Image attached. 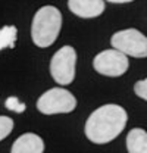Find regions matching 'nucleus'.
<instances>
[{
    "label": "nucleus",
    "mask_w": 147,
    "mask_h": 153,
    "mask_svg": "<svg viewBox=\"0 0 147 153\" xmlns=\"http://www.w3.org/2000/svg\"><path fill=\"white\" fill-rule=\"evenodd\" d=\"M127 122V111L119 105L109 103L93 111L85 121L84 133L94 144H108L124 131Z\"/></svg>",
    "instance_id": "obj_1"
},
{
    "label": "nucleus",
    "mask_w": 147,
    "mask_h": 153,
    "mask_svg": "<svg viewBox=\"0 0 147 153\" xmlns=\"http://www.w3.org/2000/svg\"><path fill=\"white\" fill-rule=\"evenodd\" d=\"M62 28V13L55 6H43L36 12L31 24L33 43L40 49L50 47L59 37Z\"/></svg>",
    "instance_id": "obj_2"
},
{
    "label": "nucleus",
    "mask_w": 147,
    "mask_h": 153,
    "mask_svg": "<svg viewBox=\"0 0 147 153\" xmlns=\"http://www.w3.org/2000/svg\"><path fill=\"white\" fill-rule=\"evenodd\" d=\"M76 108L75 96L66 88H50L44 91L37 100V109L43 115L71 114Z\"/></svg>",
    "instance_id": "obj_3"
},
{
    "label": "nucleus",
    "mask_w": 147,
    "mask_h": 153,
    "mask_svg": "<svg viewBox=\"0 0 147 153\" xmlns=\"http://www.w3.org/2000/svg\"><path fill=\"white\" fill-rule=\"evenodd\" d=\"M75 49L72 46H63L50 59V75L59 85H69L75 79Z\"/></svg>",
    "instance_id": "obj_4"
},
{
    "label": "nucleus",
    "mask_w": 147,
    "mask_h": 153,
    "mask_svg": "<svg viewBox=\"0 0 147 153\" xmlns=\"http://www.w3.org/2000/svg\"><path fill=\"white\" fill-rule=\"evenodd\" d=\"M110 44L113 49L127 56L137 59L147 57V37L135 28H127L115 33L110 37Z\"/></svg>",
    "instance_id": "obj_5"
},
{
    "label": "nucleus",
    "mask_w": 147,
    "mask_h": 153,
    "mask_svg": "<svg viewBox=\"0 0 147 153\" xmlns=\"http://www.w3.org/2000/svg\"><path fill=\"white\" fill-rule=\"evenodd\" d=\"M93 68L97 74L110 78L122 76L129 68L128 56L116 49H108L97 53L93 59Z\"/></svg>",
    "instance_id": "obj_6"
},
{
    "label": "nucleus",
    "mask_w": 147,
    "mask_h": 153,
    "mask_svg": "<svg viewBox=\"0 0 147 153\" xmlns=\"http://www.w3.org/2000/svg\"><path fill=\"white\" fill-rule=\"evenodd\" d=\"M68 7L78 18H97L105 12V0H68Z\"/></svg>",
    "instance_id": "obj_7"
},
{
    "label": "nucleus",
    "mask_w": 147,
    "mask_h": 153,
    "mask_svg": "<svg viewBox=\"0 0 147 153\" xmlns=\"http://www.w3.org/2000/svg\"><path fill=\"white\" fill-rule=\"evenodd\" d=\"M10 153H44V141L37 134L25 133L13 141Z\"/></svg>",
    "instance_id": "obj_8"
},
{
    "label": "nucleus",
    "mask_w": 147,
    "mask_h": 153,
    "mask_svg": "<svg viewBox=\"0 0 147 153\" xmlns=\"http://www.w3.org/2000/svg\"><path fill=\"white\" fill-rule=\"evenodd\" d=\"M128 153H147V131L143 128H132L127 135Z\"/></svg>",
    "instance_id": "obj_9"
},
{
    "label": "nucleus",
    "mask_w": 147,
    "mask_h": 153,
    "mask_svg": "<svg viewBox=\"0 0 147 153\" xmlns=\"http://www.w3.org/2000/svg\"><path fill=\"white\" fill-rule=\"evenodd\" d=\"M18 37V28L15 25H6L0 28V50L13 49Z\"/></svg>",
    "instance_id": "obj_10"
},
{
    "label": "nucleus",
    "mask_w": 147,
    "mask_h": 153,
    "mask_svg": "<svg viewBox=\"0 0 147 153\" xmlns=\"http://www.w3.org/2000/svg\"><path fill=\"white\" fill-rule=\"evenodd\" d=\"M4 106H6V109H9V111H12V112H16V114H22V112H25V109H27V105L22 103L18 97H15V96L7 97V99L4 100Z\"/></svg>",
    "instance_id": "obj_11"
},
{
    "label": "nucleus",
    "mask_w": 147,
    "mask_h": 153,
    "mask_svg": "<svg viewBox=\"0 0 147 153\" xmlns=\"http://www.w3.org/2000/svg\"><path fill=\"white\" fill-rule=\"evenodd\" d=\"M12 130H13V121H12V118L1 115L0 116V141L3 138H6L9 134L12 133Z\"/></svg>",
    "instance_id": "obj_12"
},
{
    "label": "nucleus",
    "mask_w": 147,
    "mask_h": 153,
    "mask_svg": "<svg viewBox=\"0 0 147 153\" xmlns=\"http://www.w3.org/2000/svg\"><path fill=\"white\" fill-rule=\"evenodd\" d=\"M134 93L138 96L140 99L146 100L147 102V78L144 79H140L134 84Z\"/></svg>",
    "instance_id": "obj_13"
},
{
    "label": "nucleus",
    "mask_w": 147,
    "mask_h": 153,
    "mask_svg": "<svg viewBox=\"0 0 147 153\" xmlns=\"http://www.w3.org/2000/svg\"><path fill=\"white\" fill-rule=\"evenodd\" d=\"M109 3H118V4H122V3H131L134 0H108Z\"/></svg>",
    "instance_id": "obj_14"
}]
</instances>
